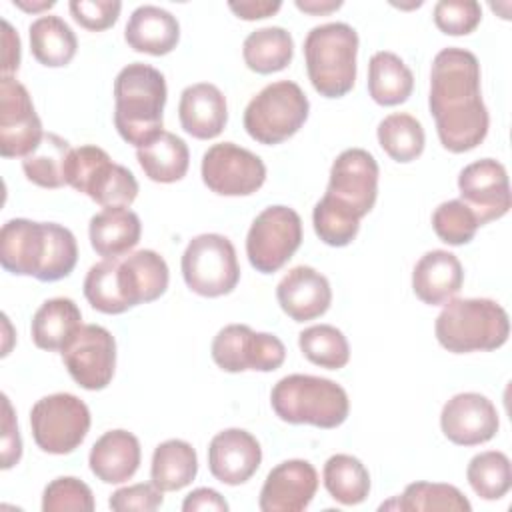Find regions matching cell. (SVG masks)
<instances>
[{"mask_svg":"<svg viewBox=\"0 0 512 512\" xmlns=\"http://www.w3.org/2000/svg\"><path fill=\"white\" fill-rule=\"evenodd\" d=\"M262 462L258 440L242 430L228 428L218 432L208 446L210 474L228 486H238L250 480Z\"/></svg>","mask_w":512,"mask_h":512,"instance_id":"cell-19","label":"cell"},{"mask_svg":"<svg viewBox=\"0 0 512 512\" xmlns=\"http://www.w3.org/2000/svg\"><path fill=\"white\" fill-rule=\"evenodd\" d=\"M48 250V222L12 218L0 230V264L18 276L42 272Z\"/></svg>","mask_w":512,"mask_h":512,"instance_id":"cell-20","label":"cell"},{"mask_svg":"<svg viewBox=\"0 0 512 512\" xmlns=\"http://www.w3.org/2000/svg\"><path fill=\"white\" fill-rule=\"evenodd\" d=\"M302 244V220L288 206H268L252 222L246 236V256L250 264L272 274L280 270Z\"/></svg>","mask_w":512,"mask_h":512,"instance_id":"cell-10","label":"cell"},{"mask_svg":"<svg viewBox=\"0 0 512 512\" xmlns=\"http://www.w3.org/2000/svg\"><path fill=\"white\" fill-rule=\"evenodd\" d=\"M68 374L84 390H104L116 368V340L98 324H82L62 350Z\"/></svg>","mask_w":512,"mask_h":512,"instance_id":"cell-14","label":"cell"},{"mask_svg":"<svg viewBox=\"0 0 512 512\" xmlns=\"http://www.w3.org/2000/svg\"><path fill=\"white\" fill-rule=\"evenodd\" d=\"M440 426L450 442L458 446H478L496 436L500 420L496 406L484 394L462 392L444 404Z\"/></svg>","mask_w":512,"mask_h":512,"instance_id":"cell-17","label":"cell"},{"mask_svg":"<svg viewBox=\"0 0 512 512\" xmlns=\"http://www.w3.org/2000/svg\"><path fill=\"white\" fill-rule=\"evenodd\" d=\"M20 66V38L8 20H2V74L10 76Z\"/></svg>","mask_w":512,"mask_h":512,"instance_id":"cell-51","label":"cell"},{"mask_svg":"<svg viewBox=\"0 0 512 512\" xmlns=\"http://www.w3.org/2000/svg\"><path fill=\"white\" fill-rule=\"evenodd\" d=\"M182 510L184 512H198V510L226 512L228 502L224 500V496H220V492H216L212 488H196L184 498Z\"/></svg>","mask_w":512,"mask_h":512,"instance_id":"cell-49","label":"cell"},{"mask_svg":"<svg viewBox=\"0 0 512 512\" xmlns=\"http://www.w3.org/2000/svg\"><path fill=\"white\" fill-rule=\"evenodd\" d=\"M414 76L394 52H376L368 64V94L380 106H396L408 100Z\"/></svg>","mask_w":512,"mask_h":512,"instance_id":"cell-31","label":"cell"},{"mask_svg":"<svg viewBox=\"0 0 512 512\" xmlns=\"http://www.w3.org/2000/svg\"><path fill=\"white\" fill-rule=\"evenodd\" d=\"M44 512H92L94 496L86 482L74 476H60L44 488Z\"/></svg>","mask_w":512,"mask_h":512,"instance_id":"cell-44","label":"cell"},{"mask_svg":"<svg viewBox=\"0 0 512 512\" xmlns=\"http://www.w3.org/2000/svg\"><path fill=\"white\" fill-rule=\"evenodd\" d=\"M378 142L392 160L412 162L422 154L426 136L422 124L412 114L396 112L378 124Z\"/></svg>","mask_w":512,"mask_h":512,"instance_id":"cell-36","label":"cell"},{"mask_svg":"<svg viewBox=\"0 0 512 512\" xmlns=\"http://www.w3.org/2000/svg\"><path fill=\"white\" fill-rule=\"evenodd\" d=\"M270 402L280 420L326 430L340 426L350 410L348 394L340 384L310 374L280 378L272 388Z\"/></svg>","mask_w":512,"mask_h":512,"instance_id":"cell-4","label":"cell"},{"mask_svg":"<svg viewBox=\"0 0 512 512\" xmlns=\"http://www.w3.org/2000/svg\"><path fill=\"white\" fill-rule=\"evenodd\" d=\"M202 180L220 196L254 194L266 180V166L260 156L234 144L220 142L202 156Z\"/></svg>","mask_w":512,"mask_h":512,"instance_id":"cell-12","label":"cell"},{"mask_svg":"<svg viewBox=\"0 0 512 512\" xmlns=\"http://www.w3.org/2000/svg\"><path fill=\"white\" fill-rule=\"evenodd\" d=\"M326 194L364 218L378 196V162L364 148H348L330 168Z\"/></svg>","mask_w":512,"mask_h":512,"instance_id":"cell-15","label":"cell"},{"mask_svg":"<svg viewBox=\"0 0 512 512\" xmlns=\"http://www.w3.org/2000/svg\"><path fill=\"white\" fill-rule=\"evenodd\" d=\"M398 508L406 512L418 510H450L470 512L472 506L466 496L452 484L438 482H412L398 496Z\"/></svg>","mask_w":512,"mask_h":512,"instance_id":"cell-41","label":"cell"},{"mask_svg":"<svg viewBox=\"0 0 512 512\" xmlns=\"http://www.w3.org/2000/svg\"><path fill=\"white\" fill-rule=\"evenodd\" d=\"M56 2L54 0H42V2H26V0H14V6L26 10V12H40L52 8Z\"/></svg>","mask_w":512,"mask_h":512,"instance_id":"cell-53","label":"cell"},{"mask_svg":"<svg viewBox=\"0 0 512 512\" xmlns=\"http://www.w3.org/2000/svg\"><path fill=\"white\" fill-rule=\"evenodd\" d=\"M178 118L184 132L190 136L198 140L216 138L228 122L226 98L220 88L210 82L192 84L180 94Z\"/></svg>","mask_w":512,"mask_h":512,"instance_id":"cell-22","label":"cell"},{"mask_svg":"<svg viewBox=\"0 0 512 512\" xmlns=\"http://www.w3.org/2000/svg\"><path fill=\"white\" fill-rule=\"evenodd\" d=\"M228 8L242 20H260L276 14L282 8L280 0H240L228 2Z\"/></svg>","mask_w":512,"mask_h":512,"instance_id":"cell-50","label":"cell"},{"mask_svg":"<svg viewBox=\"0 0 512 512\" xmlns=\"http://www.w3.org/2000/svg\"><path fill=\"white\" fill-rule=\"evenodd\" d=\"M428 106L446 150L468 152L486 138L490 116L480 94V64L470 50L450 46L434 56Z\"/></svg>","mask_w":512,"mask_h":512,"instance_id":"cell-1","label":"cell"},{"mask_svg":"<svg viewBox=\"0 0 512 512\" xmlns=\"http://www.w3.org/2000/svg\"><path fill=\"white\" fill-rule=\"evenodd\" d=\"M64 180L102 208H128L138 196L134 174L110 160L106 150L86 144L72 148L64 164Z\"/></svg>","mask_w":512,"mask_h":512,"instance_id":"cell-6","label":"cell"},{"mask_svg":"<svg viewBox=\"0 0 512 512\" xmlns=\"http://www.w3.org/2000/svg\"><path fill=\"white\" fill-rule=\"evenodd\" d=\"M44 138L42 122L24 84L12 76L0 80V154L26 158Z\"/></svg>","mask_w":512,"mask_h":512,"instance_id":"cell-13","label":"cell"},{"mask_svg":"<svg viewBox=\"0 0 512 512\" xmlns=\"http://www.w3.org/2000/svg\"><path fill=\"white\" fill-rule=\"evenodd\" d=\"M198 472L196 450L186 440H166L152 454L150 478L162 492H176L188 486Z\"/></svg>","mask_w":512,"mask_h":512,"instance_id":"cell-30","label":"cell"},{"mask_svg":"<svg viewBox=\"0 0 512 512\" xmlns=\"http://www.w3.org/2000/svg\"><path fill=\"white\" fill-rule=\"evenodd\" d=\"M318 490V472L308 460H286L274 466L260 490L262 512H300Z\"/></svg>","mask_w":512,"mask_h":512,"instance_id":"cell-18","label":"cell"},{"mask_svg":"<svg viewBox=\"0 0 512 512\" xmlns=\"http://www.w3.org/2000/svg\"><path fill=\"white\" fill-rule=\"evenodd\" d=\"M182 276L186 286L206 298L230 294L240 280L234 244L222 234H200L192 238L182 254Z\"/></svg>","mask_w":512,"mask_h":512,"instance_id":"cell-8","label":"cell"},{"mask_svg":"<svg viewBox=\"0 0 512 512\" xmlns=\"http://www.w3.org/2000/svg\"><path fill=\"white\" fill-rule=\"evenodd\" d=\"M482 8L476 0H440L434 6V24L450 36H464L476 30Z\"/></svg>","mask_w":512,"mask_h":512,"instance_id":"cell-45","label":"cell"},{"mask_svg":"<svg viewBox=\"0 0 512 512\" xmlns=\"http://www.w3.org/2000/svg\"><path fill=\"white\" fill-rule=\"evenodd\" d=\"M466 478L480 498L500 500L512 486V466L504 452L486 450L470 460Z\"/></svg>","mask_w":512,"mask_h":512,"instance_id":"cell-37","label":"cell"},{"mask_svg":"<svg viewBox=\"0 0 512 512\" xmlns=\"http://www.w3.org/2000/svg\"><path fill=\"white\" fill-rule=\"evenodd\" d=\"M140 458V442L132 432L110 430L94 442L88 464L98 480L106 484H120L136 474Z\"/></svg>","mask_w":512,"mask_h":512,"instance_id":"cell-25","label":"cell"},{"mask_svg":"<svg viewBox=\"0 0 512 512\" xmlns=\"http://www.w3.org/2000/svg\"><path fill=\"white\" fill-rule=\"evenodd\" d=\"M124 40L136 52L164 56L180 40V24L168 10L152 4L138 6L124 28Z\"/></svg>","mask_w":512,"mask_h":512,"instance_id":"cell-26","label":"cell"},{"mask_svg":"<svg viewBox=\"0 0 512 512\" xmlns=\"http://www.w3.org/2000/svg\"><path fill=\"white\" fill-rule=\"evenodd\" d=\"M32 438L48 454H70L90 430V410L74 394L58 392L40 398L30 410Z\"/></svg>","mask_w":512,"mask_h":512,"instance_id":"cell-9","label":"cell"},{"mask_svg":"<svg viewBox=\"0 0 512 512\" xmlns=\"http://www.w3.org/2000/svg\"><path fill=\"white\" fill-rule=\"evenodd\" d=\"M276 298L294 322H308L330 308L332 288L328 278L312 266H296L278 282Z\"/></svg>","mask_w":512,"mask_h":512,"instance_id":"cell-21","label":"cell"},{"mask_svg":"<svg viewBox=\"0 0 512 512\" xmlns=\"http://www.w3.org/2000/svg\"><path fill=\"white\" fill-rule=\"evenodd\" d=\"M246 66L258 74L284 70L294 56V40L280 26H264L250 32L242 44Z\"/></svg>","mask_w":512,"mask_h":512,"instance_id":"cell-32","label":"cell"},{"mask_svg":"<svg viewBox=\"0 0 512 512\" xmlns=\"http://www.w3.org/2000/svg\"><path fill=\"white\" fill-rule=\"evenodd\" d=\"M136 158L144 174L160 184H172L182 180L190 164V152L186 142L166 130H162L142 148H136Z\"/></svg>","mask_w":512,"mask_h":512,"instance_id":"cell-29","label":"cell"},{"mask_svg":"<svg viewBox=\"0 0 512 512\" xmlns=\"http://www.w3.org/2000/svg\"><path fill=\"white\" fill-rule=\"evenodd\" d=\"M286 348L268 332H254L246 324H228L212 340V360L224 372H272L282 366Z\"/></svg>","mask_w":512,"mask_h":512,"instance_id":"cell-11","label":"cell"},{"mask_svg":"<svg viewBox=\"0 0 512 512\" xmlns=\"http://www.w3.org/2000/svg\"><path fill=\"white\" fill-rule=\"evenodd\" d=\"M118 264L120 258H104L84 278V296L102 314H122L130 308L118 284Z\"/></svg>","mask_w":512,"mask_h":512,"instance_id":"cell-39","label":"cell"},{"mask_svg":"<svg viewBox=\"0 0 512 512\" xmlns=\"http://www.w3.org/2000/svg\"><path fill=\"white\" fill-rule=\"evenodd\" d=\"M460 200L474 212L480 226L502 218L512 206L506 168L494 158H482L462 168Z\"/></svg>","mask_w":512,"mask_h":512,"instance_id":"cell-16","label":"cell"},{"mask_svg":"<svg viewBox=\"0 0 512 512\" xmlns=\"http://www.w3.org/2000/svg\"><path fill=\"white\" fill-rule=\"evenodd\" d=\"M90 244L102 258H122L138 242L142 224L130 208H104L90 218Z\"/></svg>","mask_w":512,"mask_h":512,"instance_id":"cell-27","label":"cell"},{"mask_svg":"<svg viewBox=\"0 0 512 512\" xmlns=\"http://www.w3.org/2000/svg\"><path fill=\"white\" fill-rule=\"evenodd\" d=\"M78 260V244L74 234L56 222H48V250L42 272L36 280L40 282H56L66 278Z\"/></svg>","mask_w":512,"mask_h":512,"instance_id":"cell-43","label":"cell"},{"mask_svg":"<svg viewBox=\"0 0 512 512\" xmlns=\"http://www.w3.org/2000/svg\"><path fill=\"white\" fill-rule=\"evenodd\" d=\"M164 496L162 490L156 488L154 484H132V486H124L118 488L110 500L108 506L114 512H154L162 506Z\"/></svg>","mask_w":512,"mask_h":512,"instance_id":"cell-47","label":"cell"},{"mask_svg":"<svg viewBox=\"0 0 512 512\" xmlns=\"http://www.w3.org/2000/svg\"><path fill=\"white\" fill-rule=\"evenodd\" d=\"M310 102L292 80L264 86L244 110V128L260 144H280L294 136L308 118Z\"/></svg>","mask_w":512,"mask_h":512,"instance_id":"cell-7","label":"cell"},{"mask_svg":"<svg viewBox=\"0 0 512 512\" xmlns=\"http://www.w3.org/2000/svg\"><path fill=\"white\" fill-rule=\"evenodd\" d=\"M440 346L454 354L496 350L506 344V310L490 298H450L434 324Z\"/></svg>","mask_w":512,"mask_h":512,"instance_id":"cell-3","label":"cell"},{"mask_svg":"<svg viewBox=\"0 0 512 512\" xmlns=\"http://www.w3.org/2000/svg\"><path fill=\"white\" fill-rule=\"evenodd\" d=\"M358 34L344 22L314 26L304 40V60L314 90L324 98L348 94L356 82Z\"/></svg>","mask_w":512,"mask_h":512,"instance_id":"cell-5","label":"cell"},{"mask_svg":"<svg viewBox=\"0 0 512 512\" xmlns=\"http://www.w3.org/2000/svg\"><path fill=\"white\" fill-rule=\"evenodd\" d=\"M432 228L442 242L462 246L474 238L480 224L474 212L462 200H448L434 210Z\"/></svg>","mask_w":512,"mask_h":512,"instance_id":"cell-42","label":"cell"},{"mask_svg":"<svg viewBox=\"0 0 512 512\" xmlns=\"http://www.w3.org/2000/svg\"><path fill=\"white\" fill-rule=\"evenodd\" d=\"M298 346L306 360L320 368L338 370L350 360V346L342 330L332 324H316L300 332Z\"/></svg>","mask_w":512,"mask_h":512,"instance_id":"cell-38","label":"cell"},{"mask_svg":"<svg viewBox=\"0 0 512 512\" xmlns=\"http://www.w3.org/2000/svg\"><path fill=\"white\" fill-rule=\"evenodd\" d=\"M2 408H4V416H2V468L8 470L22 456V440H20V434H18V424H16L14 410H12L10 400H8L6 394L2 396Z\"/></svg>","mask_w":512,"mask_h":512,"instance_id":"cell-48","label":"cell"},{"mask_svg":"<svg viewBox=\"0 0 512 512\" xmlns=\"http://www.w3.org/2000/svg\"><path fill=\"white\" fill-rule=\"evenodd\" d=\"M68 8L82 28L100 32L116 24L122 4L118 0H72Z\"/></svg>","mask_w":512,"mask_h":512,"instance_id":"cell-46","label":"cell"},{"mask_svg":"<svg viewBox=\"0 0 512 512\" xmlns=\"http://www.w3.org/2000/svg\"><path fill=\"white\" fill-rule=\"evenodd\" d=\"M168 280V264L154 250H138L120 258L118 284L130 308L160 298L168 288Z\"/></svg>","mask_w":512,"mask_h":512,"instance_id":"cell-23","label":"cell"},{"mask_svg":"<svg viewBox=\"0 0 512 512\" xmlns=\"http://www.w3.org/2000/svg\"><path fill=\"white\" fill-rule=\"evenodd\" d=\"M82 328V312L70 298H50L34 314L30 332L38 348L64 350Z\"/></svg>","mask_w":512,"mask_h":512,"instance_id":"cell-28","label":"cell"},{"mask_svg":"<svg viewBox=\"0 0 512 512\" xmlns=\"http://www.w3.org/2000/svg\"><path fill=\"white\" fill-rule=\"evenodd\" d=\"M70 144L54 132H44L40 146L22 158V170L30 182L42 188H60L64 180V162L70 154Z\"/></svg>","mask_w":512,"mask_h":512,"instance_id":"cell-35","label":"cell"},{"mask_svg":"<svg viewBox=\"0 0 512 512\" xmlns=\"http://www.w3.org/2000/svg\"><path fill=\"white\" fill-rule=\"evenodd\" d=\"M166 80L160 70L132 62L114 80V126L122 140L142 148L162 132Z\"/></svg>","mask_w":512,"mask_h":512,"instance_id":"cell-2","label":"cell"},{"mask_svg":"<svg viewBox=\"0 0 512 512\" xmlns=\"http://www.w3.org/2000/svg\"><path fill=\"white\" fill-rule=\"evenodd\" d=\"M298 10L302 12H308V14H330L334 10H338L342 6L340 0H296L294 2Z\"/></svg>","mask_w":512,"mask_h":512,"instance_id":"cell-52","label":"cell"},{"mask_svg":"<svg viewBox=\"0 0 512 512\" xmlns=\"http://www.w3.org/2000/svg\"><path fill=\"white\" fill-rule=\"evenodd\" d=\"M322 478L328 494L344 506L360 504L370 494V474L366 466L350 454L330 456L324 464Z\"/></svg>","mask_w":512,"mask_h":512,"instance_id":"cell-34","label":"cell"},{"mask_svg":"<svg viewBox=\"0 0 512 512\" xmlns=\"http://www.w3.org/2000/svg\"><path fill=\"white\" fill-rule=\"evenodd\" d=\"M30 50L32 56L48 68L70 64L76 54L78 40L72 28L54 14L40 16L30 24Z\"/></svg>","mask_w":512,"mask_h":512,"instance_id":"cell-33","label":"cell"},{"mask_svg":"<svg viewBox=\"0 0 512 512\" xmlns=\"http://www.w3.org/2000/svg\"><path fill=\"white\" fill-rule=\"evenodd\" d=\"M464 284V270L456 254L448 250H430L414 266L412 290L430 306L446 304Z\"/></svg>","mask_w":512,"mask_h":512,"instance_id":"cell-24","label":"cell"},{"mask_svg":"<svg viewBox=\"0 0 512 512\" xmlns=\"http://www.w3.org/2000/svg\"><path fill=\"white\" fill-rule=\"evenodd\" d=\"M312 224L318 238L324 244L336 248L348 246L360 230V218L328 194H324L322 200L314 206Z\"/></svg>","mask_w":512,"mask_h":512,"instance_id":"cell-40","label":"cell"}]
</instances>
